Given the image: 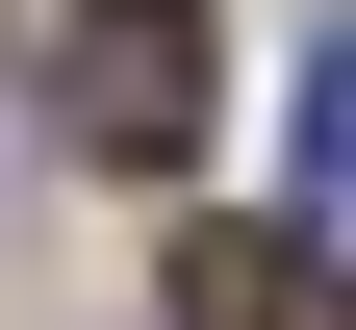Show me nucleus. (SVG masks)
I'll use <instances>...</instances> for the list:
<instances>
[{
    "mask_svg": "<svg viewBox=\"0 0 356 330\" xmlns=\"http://www.w3.org/2000/svg\"><path fill=\"white\" fill-rule=\"evenodd\" d=\"M51 127L102 178H178V153H204V0H76V26H51Z\"/></svg>",
    "mask_w": 356,
    "mask_h": 330,
    "instance_id": "f257e3e1",
    "label": "nucleus"
},
{
    "mask_svg": "<svg viewBox=\"0 0 356 330\" xmlns=\"http://www.w3.org/2000/svg\"><path fill=\"white\" fill-rule=\"evenodd\" d=\"M153 305L178 330H356V279H331V229H178Z\"/></svg>",
    "mask_w": 356,
    "mask_h": 330,
    "instance_id": "f03ea898",
    "label": "nucleus"
},
{
    "mask_svg": "<svg viewBox=\"0 0 356 330\" xmlns=\"http://www.w3.org/2000/svg\"><path fill=\"white\" fill-rule=\"evenodd\" d=\"M305 178H331V204H356V26H331V51H305Z\"/></svg>",
    "mask_w": 356,
    "mask_h": 330,
    "instance_id": "7ed1b4c3",
    "label": "nucleus"
}]
</instances>
